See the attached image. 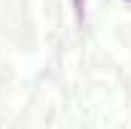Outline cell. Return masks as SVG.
I'll list each match as a JSON object with an SVG mask.
<instances>
[{
    "label": "cell",
    "instance_id": "cell-1",
    "mask_svg": "<svg viewBox=\"0 0 131 129\" xmlns=\"http://www.w3.org/2000/svg\"><path fill=\"white\" fill-rule=\"evenodd\" d=\"M73 5H76V13H78V23H83V0H73Z\"/></svg>",
    "mask_w": 131,
    "mask_h": 129
}]
</instances>
